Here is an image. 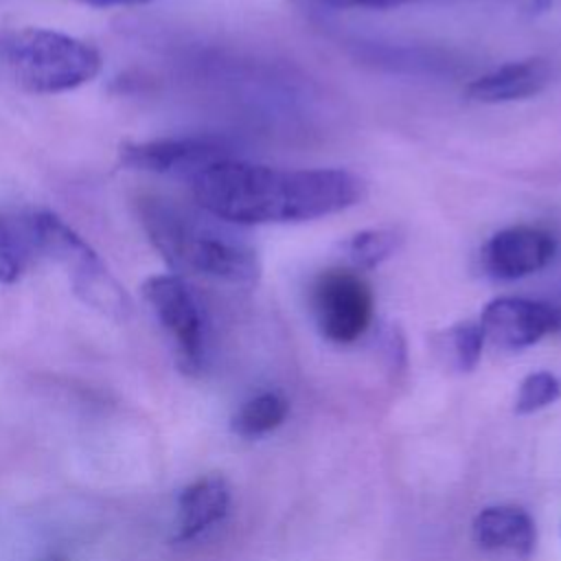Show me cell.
<instances>
[{"instance_id":"6da1fadb","label":"cell","mask_w":561,"mask_h":561,"mask_svg":"<svg viewBox=\"0 0 561 561\" xmlns=\"http://www.w3.org/2000/svg\"><path fill=\"white\" fill-rule=\"evenodd\" d=\"M195 204L234 226L296 224L362 202L364 182L346 169H280L224 158L188 180Z\"/></svg>"},{"instance_id":"7a4b0ae2","label":"cell","mask_w":561,"mask_h":561,"mask_svg":"<svg viewBox=\"0 0 561 561\" xmlns=\"http://www.w3.org/2000/svg\"><path fill=\"white\" fill-rule=\"evenodd\" d=\"M140 226L173 274H195L239 287H254L261 278L256 250L215 217H202L160 197L140 195L136 202Z\"/></svg>"},{"instance_id":"3957f363","label":"cell","mask_w":561,"mask_h":561,"mask_svg":"<svg viewBox=\"0 0 561 561\" xmlns=\"http://www.w3.org/2000/svg\"><path fill=\"white\" fill-rule=\"evenodd\" d=\"M0 66L20 88L57 94L92 81L101 72V55L72 35L22 26L0 33Z\"/></svg>"},{"instance_id":"277c9868","label":"cell","mask_w":561,"mask_h":561,"mask_svg":"<svg viewBox=\"0 0 561 561\" xmlns=\"http://www.w3.org/2000/svg\"><path fill=\"white\" fill-rule=\"evenodd\" d=\"M37 256H46L59 263L68 276L75 294L92 309L110 316L125 318L129 313V300L118 283L110 276L99 254L83 241L61 217L50 210L31 213Z\"/></svg>"},{"instance_id":"5b68a950","label":"cell","mask_w":561,"mask_h":561,"mask_svg":"<svg viewBox=\"0 0 561 561\" xmlns=\"http://www.w3.org/2000/svg\"><path fill=\"white\" fill-rule=\"evenodd\" d=\"M309 307L322 337L335 344H351L370 327L375 296L357 270L329 267L313 278Z\"/></svg>"},{"instance_id":"8992f818","label":"cell","mask_w":561,"mask_h":561,"mask_svg":"<svg viewBox=\"0 0 561 561\" xmlns=\"http://www.w3.org/2000/svg\"><path fill=\"white\" fill-rule=\"evenodd\" d=\"M140 291L171 337L180 368L197 373L206 362V318L191 285L178 274H153Z\"/></svg>"},{"instance_id":"52a82bcc","label":"cell","mask_w":561,"mask_h":561,"mask_svg":"<svg viewBox=\"0 0 561 561\" xmlns=\"http://www.w3.org/2000/svg\"><path fill=\"white\" fill-rule=\"evenodd\" d=\"M478 324L495 348L524 351L561 329V309L541 300L500 296L484 305Z\"/></svg>"},{"instance_id":"ba28073f","label":"cell","mask_w":561,"mask_h":561,"mask_svg":"<svg viewBox=\"0 0 561 561\" xmlns=\"http://www.w3.org/2000/svg\"><path fill=\"white\" fill-rule=\"evenodd\" d=\"M232 149L219 138L184 136V138H156L145 142H125L118 151L121 164L136 171L173 175L191 180L199 169L232 158Z\"/></svg>"},{"instance_id":"9c48e42d","label":"cell","mask_w":561,"mask_h":561,"mask_svg":"<svg viewBox=\"0 0 561 561\" xmlns=\"http://www.w3.org/2000/svg\"><path fill=\"white\" fill-rule=\"evenodd\" d=\"M557 237L539 226H508L486 239L480 263L495 280H517L548 267L557 254Z\"/></svg>"},{"instance_id":"30bf717a","label":"cell","mask_w":561,"mask_h":561,"mask_svg":"<svg viewBox=\"0 0 561 561\" xmlns=\"http://www.w3.org/2000/svg\"><path fill=\"white\" fill-rule=\"evenodd\" d=\"M552 81V66L543 57H528L502 64L480 77L467 88L465 96L476 103H511L524 101L543 92Z\"/></svg>"},{"instance_id":"8fae6325","label":"cell","mask_w":561,"mask_h":561,"mask_svg":"<svg viewBox=\"0 0 561 561\" xmlns=\"http://www.w3.org/2000/svg\"><path fill=\"white\" fill-rule=\"evenodd\" d=\"M471 537L486 552L511 554L526 561L537 546V526L522 506L495 504L473 517Z\"/></svg>"},{"instance_id":"7c38bea8","label":"cell","mask_w":561,"mask_h":561,"mask_svg":"<svg viewBox=\"0 0 561 561\" xmlns=\"http://www.w3.org/2000/svg\"><path fill=\"white\" fill-rule=\"evenodd\" d=\"M230 508L228 482L213 473L204 476L182 489L178 497V533L175 541H191L210 526L219 524Z\"/></svg>"},{"instance_id":"4fadbf2b","label":"cell","mask_w":561,"mask_h":561,"mask_svg":"<svg viewBox=\"0 0 561 561\" xmlns=\"http://www.w3.org/2000/svg\"><path fill=\"white\" fill-rule=\"evenodd\" d=\"M357 59L383 68L390 72L408 75H449L458 68V61L438 48L423 46H401V44H381V42H357Z\"/></svg>"},{"instance_id":"5bb4252c","label":"cell","mask_w":561,"mask_h":561,"mask_svg":"<svg viewBox=\"0 0 561 561\" xmlns=\"http://www.w3.org/2000/svg\"><path fill=\"white\" fill-rule=\"evenodd\" d=\"M35 256L37 243L31 213H0V285L20 280Z\"/></svg>"},{"instance_id":"9a60e30c","label":"cell","mask_w":561,"mask_h":561,"mask_svg":"<svg viewBox=\"0 0 561 561\" xmlns=\"http://www.w3.org/2000/svg\"><path fill=\"white\" fill-rule=\"evenodd\" d=\"M289 403L278 392H259L248 399L232 416L230 427L241 438H259L283 425Z\"/></svg>"},{"instance_id":"2e32d148","label":"cell","mask_w":561,"mask_h":561,"mask_svg":"<svg viewBox=\"0 0 561 561\" xmlns=\"http://www.w3.org/2000/svg\"><path fill=\"white\" fill-rule=\"evenodd\" d=\"M399 243L401 237L394 228H366L342 243V254L353 270L366 272L388 261L397 252Z\"/></svg>"},{"instance_id":"e0dca14e","label":"cell","mask_w":561,"mask_h":561,"mask_svg":"<svg viewBox=\"0 0 561 561\" xmlns=\"http://www.w3.org/2000/svg\"><path fill=\"white\" fill-rule=\"evenodd\" d=\"M484 342L486 340L478 322L473 320L456 322L445 331V351H447L449 364L458 373H471L482 357Z\"/></svg>"},{"instance_id":"ac0fdd59","label":"cell","mask_w":561,"mask_h":561,"mask_svg":"<svg viewBox=\"0 0 561 561\" xmlns=\"http://www.w3.org/2000/svg\"><path fill=\"white\" fill-rule=\"evenodd\" d=\"M561 397V381L548 370L530 373L522 379L515 394V414H533L552 405Z\"/></svg>"},{"instance_id":"d6986e66","label":"cell","mask_w":561,"mask_h":561,"mask_svg":"<svg viewBox=\"0 0 561 561\" xmlns=\"http://www.w3.org/2000/svg\"><path fill=\"white\" fill-rule=\"evenodd\" d=\"M291 2L302 9L333 11V9H397V7L423 2V0H291Z\"/></svg>"},{"instance_id":"ffe728a7","label":"cell","mask_w":561,"mask_h":561,"mask_svg":"<svg viewBox=\"0 0 561 561\" xmlns=\"http://www.w3.org/2000/svg\"><path fill=\"white\" fill-rule=\"evenodd\" d=\"M88 7H96V9H110V7H136V4H147L153 0H75Z\"/></svg>"},{"instance_id":"44dd1931","label":"cell","mask_w":561,"mask_h":561,"mask_svg":"<svg viewBox=\"0 0 561 561\" xmlns=\"http://www.w3.org/2000/svg\"><path fill=\"white\" fill-rule=\"evenodd\" d=\"M550 4H552V0H524V7H526L528 15L546 13L550 9Z\"/></svg>"},{"instance_id":"7402d4cb","label":"cell","mask_w":561,"mask_h":561,"mask_svg":"<svg viewBox=\"0 0 561 561\" xmlns=\"http://www.w3.org/2000/svg\"><path fill=\"white\" fill-rule=\"evenodd\" d=\"M53 561H66V559H53Z\"/></svg>"}]
</instances>
